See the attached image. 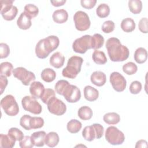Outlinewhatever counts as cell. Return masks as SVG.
Here are the masks:
<instances>
[{
    "label": "cell",
    "mask_w": 148,
    "mask_h": 148,
    "mask_svg": "<svg viewBox=\"0 0 148 148\" xmlns=\"http://www.w3.org/2000/svg\"><path fill=\"white\" fill-rule=\"evenodd\" d=\"M106 48L109 58L113 62L124 61L129 57V49L121 45L120 40L117 38H109L106 43Z\"/></svg>",
    "instance_id": "6da1fadb"
},
{
    "label": "cell",
    "mask_w": 148,
    "mask_h": 148,
    "mask_svg": "<svg viewBox=\"0 0 148 148\" xmlns=\"http://www.w3.org/2000/svg\"><path fill=\"white\" fill-rule=\"evenodd\" d=\"M31 117H32L30 115L24 114L20 118V124L25 130H31V128L30 127V120Z\"/></svg>",
    "instance_id": "60d3db41"
},
{
    "label": "cell",
    "mask_w": 148,
    "mask_h": 148,
    "mask_svg": "<svg viewBox=\"0 0 148 148\" xmlns=\"http://www.w3.org/2000/svg\"><path fill=\"white\" fill-rule=\"evenodd\" d=\"M65 62V57L60 52L54 53L50 58L49 62L50 64L56 68H61Z\"/></svg>",
    "instance_id": "ac0fdd59"
},
{
    "label": "cell",
    "mask_w": 148,
    "mask_h": 148,
    "mask_svg": "<svg viewBox=\"0 0 148 148\" xmlns=\"http://www.w3.org/2000/svg\"><path fill=\"white\" fill-rule=\"evenodd\" d=\"M8 83V80L6 78V76L1 75L0 76V90H1V94H2L3 91L5 90L6 87L7 86Z\"/></svg>",
    "instance_id": "f907efd6"
},
{
    "label": "cell",
    "mask_w": 148,
    "mask_h": 148,
    "mask_svg": "<svg viewBox=\"0 0 148 148\" xmlns=\"http://www.w3.org/2000/svg\"><path fill=\"white\" fill-rule=\"evenodd\" d=\"M142 84L140 82L135 80L132 82L130 86V91L132 94H139L142 90Z\"/></svg>",
    "instance_id": "ee69618b"
},
{
    "label": "cell",
    "mask_w": 148,
    "mask_h": 148,
    "mask_svg": "<svg viewBox=\"0 0 148 148\" xmlns=\"http://www.w3.org/2000/svg\"><path fill=\"white\" fill-rule=\"evenodd\" d=\"M82 124L80 121L76 119H72L68 122L66 125L67 130L72 134L77 133L82 128Z\"/></svg>",
    "instance_id": "4dcf8cb0"
},
{
    "label": "cell",
    "mask_w": 148,
    "mask_h": 148,
    "mask_svg": "<svg viewBox=\"0 0 148 148\" xmlns=\"http://www.w3.org/2000/svg\"><path fill=\"white\" fill-rule=\"evenodd\" d=\"M97 3L96 0H81V6L87 9H91L93 8Z\"/></svg>",
    "instance_id": "c3c4849f"
},
{
    "label": "cell",
    "mask_w": 148,
    "mask_h": 148,
    "mask_svg": "<svg viewBox=\"0 0 148 148\" xmlns=\"http://www.w3.org/2000/svg\"><path fill=\"white\" fill-rule=\"evenodd\" d=\"M16 141L8 134L0 135V147L2 148H12L15 145Z\"/></svg>",
    "instance_id": "d4e9b609"
},
{
    "label": "cell",
    "mask_w": 148,
    "mask_h": 148,
    "mask_svg": "<svg viewBox=\"0 0 148 148\" xmlns=\"http://www.w3.org/2000/svg\"><path fill=\"white\" fill-rule=\"evenodd\" d=\"M91 36L89 35H85L79 38H77L72 44L73 51L77 53H85L87 50L91 49Z\"/></svg>",
    "instance_id": "9c48e42d"
},
{
    "label": "cell",
    "mask_w": 148,
    "mask_h": 148,
    "mask_svg": "<svg viewBox=\"0 0 148 148\" xmlns=\"http://www.w3.org/2000/svg\"><path fill=\"white\" fill-rule=\"evenodd\" d=\"M105 136L108 142L112 145H121L125 140L123 132L114 126H110L107 128Z\"/></svg>",
    "instance_id": "277c9868"
},
{
    "label": "cell",
    "mask_w": 148,
    "mask_h": 148,
    "mask_svg": "<svg viewBox=\"0 0 148 148\" xmlns=\"http://www.w3.org/2000/svg\"><path fill=\"white\" fill-rule=\"evenodd\" d=\"M148 20L146 17L142 18L138 23V28L140 31L143 34H147L148 32L147 28Z\"/></svg>",
    "instance_id": "7dc6e473"
},
{
    "label": "cell",
    "mask_w": 148,
    "mask_h": 148,
    "mask_svg": "<svg viewBox=\"0 0 148 148\" xmlns=\"http://www.w3.org/2000/svg\"><path fill=\"white\" fill-rule=\"evenodd\" d=\"M136 148H139V147H147V142L146 140L141 139L138 140L135 145V146Z\"/></svg>",
    "instance_id": "816d5d0a"
},
{
    "label": "cell",
    "mask_w": 148,
    "mask_h": 148,
    "mask_svg": "<svg viewBox=\"0 0 148 148\" xmlns=\"http://www.w3.org/2000/svg\"><path fill=\"white\" fill-rule=\"evenodd\" d=\"M50 2L53 6L56 7H58V6L64 5L66 1L65 0H58V1L56 0V1H50Z\"/></svg>",
    "instance_id": "f5cc1de1"
},
{
    "label": "cell",
    "mask_w": 148,
    "mask_h": 148,
    "mask_svg": "<svg viewBox=\"0 0 148 148\" xmlns=\"http://www.w3.org/2000/svg\"><path fill=\"white\" fill-rule=\"evenodd\" d=\"M134 58L138 64L145 62L147 59V50L143 47H138L135 51Z\"/></svg>",
    "instance_id": "603a6c76"
},
{
    "label": "cell",
    "mask_w": 148,
    "mask_h": 148,
    "mask_svg": "<svg viewBox=\"0 0 148 148\" xmlns=\"http://www.w3.org/2000/svg\"><path fill=\"white\" fill-rule=\"evenodd\" d=\"M19 146L21 148H32L34 145L32 142L31 136H24V138L19 141Z\"/></svg>",
    "instance_id": "f6af8a7d"
},
{
    "label": "cell",
    "mask_w": 148,
    "mask_h": 148,
    "mask_svg": "<svg viewBox=\"0 0 148 148\" xmlns=\"http://www.w3.org/2000/svg\"><path fill=\"white\" fill-rule=\"evenodd\" d=\"M84 97L88 101H94L98 99L99 92L94 87L91 86H86L84 88Z\"/></svg>",
    "instance_id": "d6986e66"
},
{
    "label": "cell",
    "mask_w": 148,
    "mask_h": 148,
    "mask_svg": "<svg viewBox=\"0 0 148 148\" xmlns=\"http://www.w3.org/2000/svg\"><path fill=\"white\" fill-rule=\"evenodd\" d=\"M69 84V83L67 80H58L55 85V90H56V92H57V94H58L59 95H62V94L65 88Z\"/></svg>",
    "instance_id": "7bdbcfd3"
},
{
    "label": "cell",
    "mask_w": 148,
    "mask_h": 148,
    "mask_svg": "<svg viewBox=\"0 0 148 148\" xmlns=\"http://www.w3.org/2000/svg\"><path fill=\"white\" fill-rule=\"evenodd\" d=\"M46 134L43 131H39L34 132L31 136V139L34 146L37 147H42L44 146Z\"/></svg>",
    "instance_id": "2e32d148"
},
{
    "label": "cell",
    "mask_w": 148,
    "mask_h": 148,
    "mask_svg": "<svg viewBox=\"0 0 148 148\" xmlns=\"http://www.w3.org/2000/svg\"><path fill=\"white\" fill-rule=\"evenodd\" d=\"M59 140V136L57 132H50L46 135L45 143L50 147H54L58 145Z\"/></svg>",
    "instance_id": "7402d4cb"
},
{
    "label": "cell",
    "mask_w": 148,
    "mask_h": 148,
    "mask_svg": "<svg viewBox=\"0 0 148 148\" xmlns=\"http://www.w3.org/2000/svg\"><path fill=\"white\" fill-rule=\"evenodd\" d=\"M97 15L100 18H105L109 15L110 8L106 3H101L96 9Z\"/></svg>",
    "instance_id": "836d02e7"
},
{
    "label": "cell",
    "mask_w": 148,
    "mask_h": 148,
    "mask_svg": "<svg viewBox=\"0 0 148 148\" xmlns=\"http://www.w3.org/2000/svg\"><path fill=\"white\" fill-rule=\"evenodd\" d=\"M47 105L49 112L56 116H61L66 110V105L56 97L51 99L47 103Z\"/></svg>",
    "instance_id": "8fae6325"
},
{
    "label": "cell",
    "mask_w": 148,
    "mask_h": 148,
    "mask_svg": "<svg viewBox=\"0 0 148 148\" xmlns=\"http://www.w3.org/2000/svg\"><path fill=\"white\" fill-rule=\"evenodd\" d=\"M83 62V59L81 57L73 56L70 57L66 66L62 69V76L69 79H75L81 71Z\"/></svg>",
    "instance_id": "7a4b0ae2"
},
{
    "label": "cell",
    "mask_w": 148,
    "mask_h": 148,
    "mask_svg": "<svg viewBox=\"0 0 148 148\" xmlns=\"http://www.w3.org/2000/svg\"><path fill=\"white\" fill-rule=\"evenodd\" d=\"M96 131V139H100L102 137L104 132V128L100 124L94 123L92 124Z\"/></svg>",
    "instance_id": "681fc988"
},
{
    "label": "cell",
    "mask_w": 148,
    "mask_h": 148,
    "mask_svg": "<svg viewBox=\"0 0 148 148\" xmlns=\"http://www.w3.org/2000/svg\"><path fill=\"white\" fill-rule=\"evenodd\" d=\"M110 82L113 89L117 92L123 91L127 86V81L119 72H113L110 75Z\"/></svg>",
    "instance_id": "7c38bea8"
},
{
    "label": "cell",
    "mask_w": 148,
    "mask_h": 148,
    "mask_svg": "<svg viewBox=\"0 0 148 148\" xmlns=\"http://www.w3.org/2000/svg\"><path fill=\"white\" fill-rule=\"evenodd\" d=\"M90 80L93 84L101 87L106 83V75L101 71H95L91 74Z\"/></svg>",
    "instance_id": "4fadbf2b"
},
{
    "label": "cell",
    "mask_w": 148,
    "mask_h": 148,
    "mask_svg": "<svg viewBox=\"0 0 148 148\" xmlns=\"http://www.w3.org/2000/svg\"><path fill=\"white\" fill-rule=\"evenodd\" d=\"M35 54L36 56L40 59H44L48 57L49 52L45 42V39H40L36 44L35 47Z\"/></svg>",
    "instance_id": "9a60e30c"
},
{
    "label": "cell",
    "mask_w": 148,
    "mask_h": 148,
    "mask_svg": "<svg viewBox=\"0 0 148 148\" xmlns=\"http://www.w3.org/2000/svg\"><path fill=\"white\" fill-rule=\"evenodd\" d=\"M42 79L47 83H50L56 77V72L51 68H45L41 72Z\"/></svg>",
    "instance_id": "f546056e"
},
{
    "label": "cell",
    "mask_w": 148,
    "mask_h": 148,
    "mask_svg": "<svg viewBox=\"0 0 148 148\" xmlns=\"http://www.w3.org/2000/svg\"><path fill=\"white\" fill-rule=\"evenodd\" d=\"M44 39L46 47L50 53L56 50L59 46L60 40L57 36L50 35Z\"/></svg>",
    "instance_id": "44dd1931"
},
{
    "label": "cell",
    "mask_w": 148,
    "mask_h": 148,
    "mask_svg": "<svg viewBox=\"0 0 148 148\" xmlns=\"http://www.w3.org/2000/svg\"><path fill=\"white\" fill-rule=\"evenodd\" d=\"M62 95L64 96L67 102L75 103L80 100L81 92L80 89L77 86L69 84L65 88Z\"/></svg>",
    "instance_id": "30bf717a"
},
{
    "label": "cell",
    "mask_w": 148,
    "mask_h": 148,
    "mask_svg": "<svg viewBox=\"0 0 148 148\" xmlns=\"http://www.w3.org/2000/svg\"><path fill=\"white\" fill-rule=\"evenodd\" d=\"M53 21L57 24H62L66 22L68 18V13L64 9L55 10L52 15Z\"/></svg>",
    "instance_id": "ffe728a7"
},
{
    "label": "cell",
    "mask_w": 148,
    "mask_h": 148,
    "mask_svg": "<svg viewBox=\"0 0 148 148\" xmlns=\"http://www.w3.org/2000/svg\"><path fill=\"white\" fill-rule=\"evenodd\" d=\"M44 125V120L40 117H32L30 120V127L31 129H38L42 128Z\"/></svg>",
    "instance_id": "ab89813d"
},
{
    "label": "cell",
    "mask_w": 148,
    "mask_h": 148,
    "mask_svg": "<svg viewBox=\"0 0 148 148\" xmlns=\"http://www.w3.org/2000/svg\"><path fill=\"white\" fill-rule=\"evenodd\" d=\"M10 54L9 46L5 43H0V58H5L9 56Z\"/></svg>",
    "instance_id": "bcb514c9"
},
{
    "label": "cell",
    "mask_w": 148,
    "mask_h": 148,
    "mask_svg": "<svg viewBox=\"0 0 148 148\" xmlns=\"http://www.w3.org/2000/svg\"><path fill=\"white\" fill-rule=\"evenodd\" d=\"M82 136L85 140L89 142L96 139V131L92 124L84 128L82 131Z\"/></svg>",
    "instance_id": "cb8c5ba5"
},
{
    "label": "cell",
    "mask_w": 148,
    "mask_h": 148,
    "mask_svg": "<svg viewBox=\"0 0 148 148\" xmlns=\"http://www.w3.org/2000/svg\"><path fill=\"white\" fill-rule=\"evenodd\" d=\"M114 28L115 25L114 22L112 20H107L103 23L101 29L104 33L109 34L114 31Z\"/></svg>",
    "instance_id": "b9f144b4"
},
{
    "label": "cell",
    "mask_w": 148,
    "mask_h": 148,
    "mask_svg": "<svg viewBox=\"0 0 148 148\" xmlns=\"http://www.w3.org/2000/svg\"><path fill=\"white\" fill-rule=\"evenodd\" d=\"M93 114L92 109L87 106H83L80 107L77 112V115L79 118L83 120H88L91 119Z\"/></svg>",
    "instance_id": "f1b7e54d"
},
{
    "label": "cell",
    "mask_w": 148,
    "mask_h": 148,
    "mask_svg": "<svg viewBox=\"0 0 148 148\" xmlns=\"http://www.w3.org/2000/svg\"><path fill=\"white\" fill-rule=\"evenodd\" d=\"M104 122L109 125H114L120 121V116L115 112H109L104 114L103 117Z\"/></svg>",
    "instance_id": "484cf974"
},
{
    "label": "cell",
    "mask_w": 148,
    "mask_h": 148,
    "mask_svg": "<svg viewBox=\"0 0 148 148\" xmlns=\"http://www.w3.org/2000/svg\"><path fill=\"white\" fill-rule=\"evenodd\" d=\"M45 87L40 82H33L29 87V92L32 96L36 99L40 98L43 91Z\"/></svg>",
    "instance_id": "5bb4252c"
},
{
    "label": "cell",
    "mask_w": 148,
    "mask_h": 148,
    "mask_svg": "<svg viewBox=\"0 0 148 148\" xmlns=\"http://www.w3.org/2000/svg\"><path fill=\"white\" fill-rule=\"evenodd\" d=\"M92 58L95 63L97 64H105L107 62V58L104 52L95 50L92 55Z\"/></svg>",
    "instance_id": "d6a6232c"
},
{
    "label": "cell",
    "mask_w": 148,
    "mask_h": 148,
    "mask_svg": "<svg viewBox=\"0 0 148 148\" xmlns=\"http://www.w3.org/2000/svg\"><path fill=\"white\" fill-rule=\"evenodd\" d=\"M128 5L130 12L133 14H139L142 11V2L140 0H130Z\"/></svg>",
    "instance_id": "1f68e13d"
},
{
    "label": "cell",
    "mask_w": 148,
    "mask_h": 148,
    "mask_svg": "<svg viewBox=\"0 0 148 148\" xmlns=\"http://www.w3.org/2000/svg\"><path fill=\"white\" fill-rule=\"evenodd\" d=\"M33 96L27 95L23 98L21 105L23 109L34 114H39L42 111L40 104Z\"/></svg>",
    "instance_id": "8992f818"
},
{
    "label": "cell",
    "mask_w": 148,
    "mask_h": 148,
    "mask_svg": "<svg viewBox=\"0 0 148 148\" xmlns=\"http://www.w3.org/2000/svg\"><path fill=\"white\" fill-rule=\"evenodd\" d=\"M13 71V65L9 62H3L0 65V73L1 75L9 77Z\"/></svg>",
    "instance_id": "e575fe53"
},
{
    "label": "cell",
    "mask_w": 148,
    "mask_h": 148,
    "mask_svg": "<svg viewBox=\"0 0 148 148\" xmlns=\"http://www.w3.org/2000/svg\"><path fill=\"white\" fill-rule=\"evenodd\" d=\"M104 43V38L102 35L99 34H95L91 36V49L98 50L102 47Z\"/></svg>",
    "instance_id": "83f0119b"
},
{
    "label": "cell",
    "mask_w": 148,
    "mask_h": 148,
    "mask_svg": "<svg viewBox=\"0 0 148 148\" xmlns=\"http://www.w3.org/2000/svg\"><path fill=\"white\" fill-rule=\"evenodd\" d=\"M8 134L17 141H20L24 138L23 132L17 128L12 127L8 131Z\"/></svg>",
    "instance_id": "74e56055"
},
{
    "label": "cell",
    "mask_w": 148,
    "mask_h": 148,
    "mask_svg": "<svg viewBox=\"0 0 148 148\" xmlns=\"http://www.w3.org/2000/svg\"><path fill=\"white\" fill-rule=\"evenodd\" d=\"M12 0L1 1V14L3 19L6 21L13 20L18 13L17 8L13 5Z\"/></svg>",
    "instance_id": "5b68a950"
},
{
    "label": "cell",
    "mask_w": 148,
    "mask_h": 148,
    "mask_svg": "<svg viewBox=\"0 0 148 148\" xmlns=\"http://www.w3.org/2000/svg\"><path fill=\"white\" fill-rule=\"evenodd\" d=\"M17 25L20 29L26 30L29 29L31 25V18L24 12H22L17 20Z\"/></svg>",
    "instance_id": "e0dca14e"
},
{
    "label": "cell",
    "mask_w": 148,
    "mask_h": 148,
    "mask_svg": "<svg viewBox=\"0 0 148 148\" xmlns=\"http://www.w3.org/2000/svg\"><path fill=\"white\" fill-rule=\"evenodd\" d=\"M1 106L6 114L10 116H16L19 112L18 105L12 95H7L1 101Z\"/></svg>",
    "instance_id": "3957f363"
},
{
    "label": "cell",
    "mask_w": 148,
    "mask_h": 148,
    "mask_svg": "<svg viewBox=\"0 0 148 148\" xmlns=\"http://www.w3.org/2000/svg\"><path fill=\"white\" fill-rule=\"evenodd\" d=\"M13 75L14 77L20 80L22 84L25 86H29L36 79L35 74L23 67H17L13 69Z\"/></svg>",
    "instance_id": "52a82bcc"
},
{
    "label": "cell",
    "mask_w": 148,
    "mask_h": 148,
    "mask_svg": "<svg viewBox=\"0 0 148 148\" xmlns=\"http://www.w3.org/2000/svg\"><path fill=\"white\" fill-rule=\"evenodd\" d=\"M123 71L127 75H132L137 72L138 66L133 62H128L123 65Z\"/></svg>",
    "instance_id": "8d00e7d4"
},
{
    "label": "cell",
    "mask_w": 148,
    "mask_h": 148,
    "mask_svg": "<svg viewBox=\"0 0 148 148\" xmlns=\"http://www.w3.org/2000/svg\"><path fill=\"white\" fill-rule=\"evenodd\" d=\"M56 97V94L54 90L51 88H46V89H45L40 97V99L44 103L47 104L51 99H52L53 97Z\"/></svg>",
    "instance_id": "f35d334b"
},
{
    "label": "cell",
    "mask_w": 148,
    "mask_h": 148,
    "mask_svg": "<svg viewBox=\"0 0 148 148\" xmlns=\"http://www.w3.org/2000/svg\"><path fill=\"white\" fill-rule=\"evenodd\" d=\"M135 23L134 20L130 17L125 18L121 21V28L125 32H131L135 28Z\"/></svg>",
    "instance_id": "4316f807"
},
{
    "label": "cell",
    "mask_w": 148,
    "mask_h": 148,
    "mask_svg": "<svg viewBox=\"0 0 148 148\" xmlns=\"http://www.w3.org/2000/svg\"><path fill=\"white\" fill-rule=\"evenodd\" d=\"M75 28L80 31H84L89 29L91 22L88 14L83 11H77L73 16Z\"/></svg>",
    "instance_id": "ba28073f"
},
{
    "label": "cell",
    "mask_w": 148,
    "mask_h": 148,
    "mask_svg": "<svg viewBox=\"0 0 148 148\" xmlns=\"http://www.w3.org/2000/svg\"><path fill=\"white\" fill-rule=\"evenodd\" d=\"M24 12L32 19L37 16L39 13V9L34 4H27L24 6Z\"/></svg>",
    "instance_id": "d590c367"
}]
</instances>
